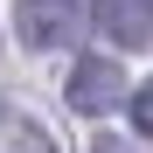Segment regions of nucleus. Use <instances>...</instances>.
<instances>
[{
  "instance_id": "obj_1",
  "label": "nucleus",
  "mask_w": 153,
  "mask_h": 153,
  "mask_svg": "<svg viewBox=\"0 0 153 153\" xmlns=\"http://www.w3.org/2000/svg\"><path fill=\"white\" fill-rule=\"evenodd\" d=\"M14 28H21V49H70L76 42V0H21L14 7Z\"/></svg>"
},
{
  "instance_id": "obj_2",
  "label": "nucleus",
  "mask_w": 153,
  "mask_h": 153,
  "mask_svg": "<svg viewBox=\"0 0 153 153\" xmlns=\"http://www.w3.org/2000/svg\"><path fill=\"white\" fill-rule=\"evenodd\" d=\"M63 97H70V111L97 118V111H111L118 97H125V76H118V63H111V56H76V70H70Z\"/></svg>"
},
{
  "instance_id": "obj_3",
  "label": "nucleus",
  "mask_w": 153,
  "mask_h": 153,
  "mask_svg": "<svg viewBox=\"0 0 153 153\" xmlns=\"http://www.w3.org/2000/svg\"><path fill=\"white\" fill-rule=\"evenodd\" d=\"M97 28L118 49H146L153 42V0H97Z\"/></svg>"
},
{
  "instance_id": "obj_4",
  "label": "nucleus",
  "mask_w": 153,
  "mask_h": 153,
  "mask_svg": "<svg viewBox=\"0 0 153 153\" xmlns=\"http://www.w3.org/2000/svg\"><path fill=\"white\" fill-rule=\"evenodd\" d=\"M7 153H56V146H49V132H42L35 118H14V132H7Z\"/></svg>"
},
{
  "instance_id": "obj_5",
  "label": "nucleus",
  "mask_w": 153,
  "mask_h": 153,
  "mask_svg": "<svg viewBox=\"0 0 153 153\" xmlns=\"http://www.w3.org/2000/svg\"><path fill=\"white\" fill-rule=\"evenodd\" d=\"M132 125L153 139V84H139V91H132Z\"/></svg>"
},
{
  "instance_id": "obj_6",
  "label": "nucleus",
  "mask_w": 153,
  "mask_h": 153,
  "mask_svg": "<svg viewBox=\"0 0 153 153\" xmlns=\"http://www.w3.org/2000/svg\"><path fill=\"white\" fill-rule=\"evenodd\" d=\"M91 153H132V146H125V139H111V132H105V139H97Z\"/></svg>"
}]
</instances>
